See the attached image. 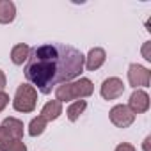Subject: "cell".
<instances>
[{
    "instance_id": "6da1fadb",
    "label": "cell",
    "mask_w": 151,
    "mask_h": 151,
    "mask_svg": "<svg viewBox=\"0 0 151 151\" xmlns=\"http://www.w3.org/2000/svg\"><path fill=\"white\" fill-rule=\"evenodd\" d=\"M86 55L64 43H43L30 48L25 78L41 94H50L60 84L78 78L84 71Z\"/></svg>"
},
{
    "instance_id": "7a4b0ae2",
    "label": "cell",
    "mask_w": 151,
    "mask_h": 151,
    "mask_svg": "<svg viewBox=\"0 0 151 151\" xmlns=\"http://www.w3.org/2000/svg\"><path fill=\"white\" fill-rule=\"evenodd\" d=\"M93 93H94V86L89 78H77L55 87V100L60 103L77 101V100L89 98Z\"/></svg>"
},
{
    "instance_id": "3957f363",
    "label": "cell",
    "mask_w": 151,
    "mask_h": 151,
    "mask_svg": "<svg viewBox=\"0 0 151 151\" xmlns=\"http://www.w3.org/2000/svg\"><path fill=\"white\" fill-rule=\"evenodd\" d=\"M36 105H37V91L34 89V86H30V84L18 86L14 98H13V109L16 112L29 114V112L36 110Z\"/></svg>"
},
{
    "instance_id": "277c9868",
    "label": "cell",
    "mask_w": 151,
    "mask_h": 151,
    "mask_svg": "<svg viewBox=\"0 0 151 151\" xmlns=\"http://www.w3.org/2000/svg\"><path fill=\"white\" fill-rule=\"evenodd\" d=\"M128 82L133 89L149 87L151 84V71L142 64H130L128 68Z\"/></svg>"
},
{
    "instance_id": "5b68a950",
    "label": "cell",
    "mask_w": 151,
    "mask_h": 151,
    "mask_svg": "<svg viewBox=\"0 0 151 151\" xmlns=\"http://www.w3.org/2000/svg\"><path fill=\"white\" fill-rule=\"evenodd\" d=\"M109 119L117 128H128L135 121V114L126 105H114L109 112Z\"/></svg>"
},
{
    "instance_id": "8992f818",
    "label": "cell",
    "mask_w": 151,
    "mask_h": 151,
    "mask_svg": "<svg viewBox=\"0 0 151 151\" xmlns=\"http://www.w3.org/2000/svg\"><path fill=\"white\" fill-rule=\"evenodd\" d=\"M123 93H124V84L117 77L105 78L103 84H101V87H100V94H101L103 100H117Z\"/></svg>"
},
{
    "instance_id": "52a82bcc",
    "label": "cell",
    "mask_w": 151,
    "mask_h": 151,
    "mask_svg": "<svg viewBox=\"0 0 151 151\" xmlns=\"http://www.w3.org/2000/svg\"><path fill=\"white\" fill-rule=\"evenodd\" d=\"M135 116L137 114H144L149 110V94L144 91V89H135L128 100V105H126Z\"/></svg>"
},
{
    "instance_id": "ba28073f",
    "label": "cell",
    "mask_w": 151,
    "mask_h": 151,
    "mask_svg": "<svg viewBox=\"0 0 151 151\" xmlns=\"http://www.w3.org/2000/svg\"><path fill=\"white\" fill-rule=\"evenodd\" d=\"M105 60H107V53H105V50L96 46V48H91L89 53L86 55L84 68H86L87 71H96V69H100V68L105 64Z\"/></svg>"
},
{
    "instance_id": "9c48e42d",
    "label": "cell",
    "mask_w": 151,
    "mask_h": 151,
    "mask_svg": "<svg viewBox=\"0 0 151 151\" xmlns=\"http://www.w3.org/2000/svg\"><path fill=\"white\" fill-rule=\"evenodd\" d=\"M60 114H62V103L57 101V100H50V101H46V103L43 105L39 116L45 117V121L48 123V121H55V119H59Z\"/></svg>"
},
{
    "instance_id": "30bf717a",
    "label": "cell",
    "mask_w": 151,
    "mask_h": 151,
    "mask_svg": "<svg viewBox=\"0 0 151 151\" xmlns=\"http://www.w3.org/2000/svg\"><path fill=\"white\" fill-rule=\"evenodd\" d=\"M16 18V6L11 0H0V23L7 25L13 23Z\"/></svg>"
},
{
    "instance_id": "8fae6325",
    "label": "cell",
    "mask_w": 151,
    "mask_h": 151,
    "mask_svg": "<svg viewBox=\"0 0 151 151\" xmlns=\"http://www.w3.org/2000/svg\"><path fill=\"white\" fill-rule=\"evenodd\" d=\"M29 53H30V46H29V45H25V43L14 45V46L11 48V60H13V64L22 66L23 62H27Z\"/></svg>"
},
{
    "instance_id": "7c38bea8",
    "label": "cell",
    "mask_w": 151,
    "mask_h": 151,
    "mask_svg": "<svg viewBox=\"0 0 151 151\" xmlns=\"http://www.w3.org/2000/svg\"><path fill=\"white\" fill-rule=\"evenodd\" d=\"M2 126L11 133L13 139H22L23 137V123L16 117H6L2 121Z\"/></svg>"
},
{
    "instance_id": "4fadbf2b",
    "label": "cell",
    "mask_w": 151,
    "mask_h": 151,
    "mask_svg": "<svg viewBox=\"0 0 151 151\" xmlns=\"http://www.w3.org/2000/svg\"><path fill=\"white\" fill-rule=\"evenodd\" d=\"M87 109V101L86 100H77V101H71V105L66 109V116L71 123H75Z\"/></svg>"
},
{
    "instance_id": "5bb4252c",
    "label": "cell",
    "mask_w": 151,
    "mask_h": 151,
    "mask_svg": "<svg viewBox=\"0 0 151 151\" xmlns=\"http://www.w3.org/2000/svg\"><path fill=\"white\" fill-rule=\"evenodd\" d=\"M46 121H45V117H41V116H37V117H34L32 121H30V124H29V135L30 137H39L45 130H46Z\"/></svg>"
},
{
    "instance_id": "9a60e30c",
    "label": "cell",
    "mask_w": 151,
    "mask_h": 151,
    "mask_svg": "<svg viewBox=\"0 0 151 151\" xmlns=\"http://www.w3.org/2000/svg\"><path fill=\"white\" fill-rule=\"evenodd\" d=\"M13 140H14V139L11 137V133H9L2 124H0V151H6Z\"/></svg>"
},
{
    "instance_id": "2e32d148",
    "label": "cell",
    "mask_w": 151,
    "mask_h": 151,
    "mask_svg": "<svg viewBox=\"0 0 151 151\" xmlns=\"http://www.w3.org/2000/svg\"><path fill=\"white\" fill-rule=\"evenodd\" d=\"M6 151H27V144H25L22 139H14V140L9 144V147H7Z\"/></svg>"
},
{
    "instance_id": "e0dca14e",
    "label": "cell",
    "mask_w": 151,
    "mask_h": 151,
    "mask_svg": "<svg viewBox=\"0 0 151 151\" xmlns=\"http://www.w3.org/2000/svg\"><path fill=\"white\" fill-rule=\"evenodd\" d=\"M114 151H137V149H135V146H132L130 142H121V144L116 146Z\"/></svg>"
},
{
    "instance_id": "ac0fdd59",
    "label": "cell",
    "mask_w": 151,
    "mask_h": 151,
    "mask_svg": "<svg viewBox=\"0 0 151 151\" xmlns=\"http://www.w3.org/2000/svg\"><path fill=\"white\" fill-rule=\"evenodd\" d=\"M7 105H9V94L2 91V93H0V112H2Z\"/></svg>"
},
{
    "instance_id": "d6986e66",
    "label": "cell",
    "mask_w": 151,
    "mask_h": 151,
    "mask_svg": "<svg viewBox=\"0 0 151 151\" xmlns=\"http://www.w3.org/2000/svg\"><path fill=\"white\" fill-rule=\"evenodd\" d=\"M149 46H151V43H149V41H146V43L142 45V57H144V59H146L147 62L151 60V53H149Z\"/></svg>"
},
{
    "instance_id": "ffe728a7",
    "label": "cell",
    "mask_w": 151,
    "mask_h": 151,
    "mask_svg": "<svg viewBox=\"0 0 151 151\" xmlns=\"http://www.w3.org/2000/svg\"><path fill=\"white\" fill-rule=\"evenodd\" d=\"M6 86H7V77H6V73L0 69V93L6 89Z\"/></svg>"
},
{
    "instance_id": "44dd1931",
    "label": "cell",
    "mask_w": 151,
    "mask_h": 151,
    "mask_svg": "<svg viewBox=\"0 0 151 151\" xmlns=\"http://www.w3.org/2000/svg\"><path fill=\"white\" fill-rule=\"evenodd\" d=\"M149 142H151V135H147V137L144 139V142H142V149H144V151H151V149H149Z\"/></svg>"
}]
</instances>
